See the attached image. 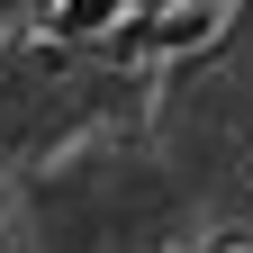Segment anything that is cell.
I'll return each mask as SVG.
<instances>
[{"mask_svg":"<svg viewBox=\"0 0 253 253\" xmlns=\"http://www.w3.org/2000/svg\"><path fill=\"white\" fill-rule=\"evenodd\" d=\"M0 9H18V0H0Z\"/></svg>","mask_w":253,"mask_h":253,"instance_id":"6da1fadb","label":"cell"}]
</instances>
